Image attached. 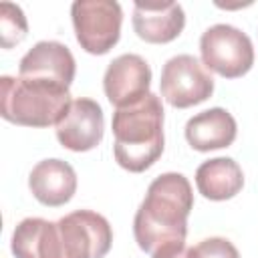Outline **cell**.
<instances>
[{
	"label": "cell",
	"mask_w": 258,
	"mask_h": 258,
	"mask_svg": "<svg viewBox=\"0 0 258 258\" xmlns=\"http://www.w3.org/2000/svg\"><path fill=\"white\" fill-rule=\"evenodd\" d=\"M113 244V230L97 212L77 210L56 222L28 218L14 238L18 258H103Z\"/></svg>",
	"instance_id": "obj_1"
},
{
	"label": "cell",
	"mask_w": 258,
	"mask_h": 258,
	"mask_svg": "<svg viewBox=\"0 0 258 258\" xmlns=\"http://www.w3.org/2000/svg\"><path fill=\"white\" fill-rule=\"evenodd\" d=\"M191 208L194 191L185 175L175 171L157 175L149 183L133 220L137 246L147 254H155L161 248L183 244Z\"/></svg>",
	"instance_id": "obj_2"
},
{
	"label": "cell",
	"mask_w": 258,
	"mask_h": 258,
	"mask_svg": "<svg viewBox=\"0 0 258 258\" xmlns=\"http://www.w3.org/2000/svg\"><path fill=\"white\" fill-rule=\"evenodd\" d=\"M113 155L131 171L149 169L163 153V105L155 93L113 113Z\"/></svg>",
	"instance_id": "obj_3"
},
{
	"label": "cell",
	"mask_w": 258,
	"mask_h": 258,
	"mask_svg": "<svg viewBox=\"0 0 258 258\" xmlns=\"http://www.w3.org/2000/svg\"><path fill=\"white\" fill-rule=\"evenodd\" d=\"M0 87V115L22 127H56L73 103L69 87L46 79L2 77Z\"/></svg>",
	"instance_id": "obj_4"
},
{
	"label": "cell",
	"mask_w": 258,
	"mask_h": 258,
	"mask_svg": "<svg viewBox=\"0 0 258 258\" xmlns=\"http://www.w3.org/2000/svg\"><path fill=\"white\" fill-rule=\"evenodd\" d=\"M202 62L224 79H238L254 64V46L246 32L232 24H214L200 38Z\"/></svg>",
	"instance_id": "obj_5"
},
{
	"label": "cell",
	"mask_w": 258,
	"mask_h": 258,
	"mask_svg": "<svg viewBox=\"0 0 258 258\" xmlns=\"http://www.w3.org/2000/svg\"><path fill=\"white\" fill-rule=\"evenodd\" d=\"M77 42L89 54H107L121 36L123 10L115 0H77L71 6Z\"/></svg>",
	"instance_id": "obj_6"
},
{
	"label": "cell",
	"mask_w": 258,
	"mask_h": 258,
	"mask_svg": "<svg viewBox=\"0 0 258 258\" xmlns=\"http://www.w3.org/2000/svg\"><path fill=\"white\" fill-rule=\"evenodd\" d=\"M161 97L175 109H187L204 103L214 93L210 71L191 54L171 56L161 69Z\"/></svg>",
	"instance_id": "obj_7"
},
{
	"label": "cell",
	"mask_w": 258,
	"mask_h": 258,
	"mask_svg": "<svg viewBox=\"0 0 258 258\" xmlns=\"http://www.w3.org/2000/svg\"><path fill=\"white\" fill-rule=\"evenodd\" d=\"M151 69L139 54H121L113 58L103 77L105 97L117 109L129 107L149 95Z\"/></svg>",
	"instance_id": "obj_8"
},
{
	"label": "cell",
	"mask_w": 258,
	"mask_h": 258,
	"mask_svg": "<svg viewBox=\"0 0 258 258\" xmlns=\"http://www.w3.org/2000/svg\"><path fill=\"white\" fill-rule=\"evenodd\" d=\"M105 133L103 109L93 99H75L67 115L56 125V139L69 151H91L95 149Z\"/></svg>",
	"instance_id": "obj_9"
},
{
	"label": "cell",
	"mask_w": 258,
	"mask_h": 258,
	"mask_svg": "<svg viewBox=\"0 0 258 258\" xmlns=\"http://www.w3.org/2000/svg\"><path fill=\"white\" fill-rule=\"evenodd\" d=\"M75 71L77 64L69 46L56 40H40L22 56L18 67V77L46 79L71 87L75 79Z\"/></svg>",
	"instance_id": "obj_10"
},
{
	"label": "cell",
	"mask_w": 258,
	"mask_h": 258,
	"mask_svg": "<svg viewBox=\"0 0 258 258\" xmlns=\"http://www.w3.org/2000/svg\"><path fill=\"white\" fill-rule=\"evenodd\" d=\"M185 26V12L177 2L141 4L133 6V30L151 44H165L175 40Z\"/></svg>",
	"instance_id": "obj_11"
},
{
	"label": "cell",
	"mask_w": 258,
	"mask_h": 258,
	"mask_svg": "<svg viewBox=\"0 0 258 258\" xmlns=\"http://www.w3.org/2000/svg\"><path fill=\"white\" fill-rule=\"evenodd\" d=\"M28 187L40 204L50 208L64 206L77 191V173L62 159H42L32 167Z\"/></svg>",
	"instance_id": "obj_12"
},
{
	"label": "cell",
	"mask_w": 258,
	"mask_h": 258,
	"mask_svg": "<svg viewBox=\"0 0 258 258\" xmlns=\"http://www.w3.org/2000/svg\"><path fill=\"white\" fill-rule=\"evenodd\" d=\"M236 119L222 107L202 111L185 123V139L196 151L230 147L236 139Z\"/></svg>",
	"instance_id": "obj_13"
},
{
	"label": "cell",
	"mask_w": 258,
	"mask_h": 258,
	"mask_svg": "<svg viewBox=\"0 0 258 258\" xmlns=\"http://www.w3.org/2000/svg\"><path fill=\"white\" fill-rule=\"evenodd\" d=\"M196 185L204 198L224 202L240 194L244 187V173L232 157H214L196 169Z\"/></svg>",
	"instance_id": "obj_14"
},
{
	"label": "cell",
	"mask_w": 258,
	"mask_h": 258,
	"mask_svg": "<svg viewBox=\"0 0 258 258\" xmlns=\"http://www.w3.org/2000/svg\"><path fill=\"white\" fill-rule=\"evenodd\" d=\"M28 32L26 16L20 6L12 2L0 4V44L2 48H12L14 44L22 42Z\"/></svg>",
	"instance_id": "obj_15"
},
{
	"label": "cell",
	"mask_w": 258,
	"mask_h": 258,
	"mask_svg": "<svg viewBox=\"0 0 258 258\" xmlns=\"http://www.w3.org/2000/svg\"><path fill=\"white\" fill-rule=\"evenodd\" d=\"M194 248H196V256L198 258H240L236 246L230 240L220 238V236L206 238Z\"/></svg>",
	"instance_id": "obj_16"
},
{
	"label": "cell",
	"mask_w": 258,
	"mask_h": 258,
	"mask_svg": "<svg viewBox=\"0 0 258 258\" xmlns=\"http://www.w3.org/2000/svg\"><path fill=\"white\" fill-rule=\"evenodd\" d=\"M151 258H198V256H196V248H189L183 242V244H173V246L161 248L155 254H151Z\"/></svg>",
	"instance_id": "obj_17"
}]
</instances>
